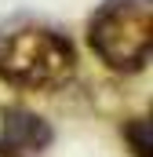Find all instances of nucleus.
Here are the masks:
<instances>
[{
    "label": "nucleus",
    "instance_id": "nucleus-1",
    "mask_svg": "<svg viewBox=\"0 0 153 157\" xmlns=\"http://www.w3.org/2000/svg\"><path fill=\"white\" fill-rule=\"evenodd\" d=\"M76 77V48L62 29L15 18L0 26V84L18 91H58Z\"/></svg>",
    "mask_w": 153,
    "mask_h": 157
},
{
    "label": "nucleus",
    "instance_id": "nucleus-2",
    "mask_svg": "<svg viewBox=\"0 0 153 157\" xmlns=\"http://www.w3.org/2000/svg\"><path fill=\"white\" fill-rule=\"evenodd\" d=\"M88 48L113 73H142L153 51V0H102L88 18Z\"/></svg>",
    "mask_w": 153,
    "mask_h": 157
},
{
    "label": "nucleus",
    "instance_id": "nucleus-3",
    "mask_svg": "<svg viewBox=\"0 0 153 157\" xmlns=\"http://www.w3.org/2000/svg\"><path fill=\"white\" fill-rule=\"evenodd\" d=\"M55 143V128L33 110L0 113V157H40Z\"/></svg>",
    "mask_w": 153,
    "mask_h": 157
},
{
    "label": "nucleus",
    "instance_id": "nucleus-4",
    "mask_svg": "<svg viewBox=\"0 0 153 157\" xmlns=\"http://www.w3.org/2000/svg\"><path fill=\"white\" fill-rule=\"evenodd\" d=\"M120 139L131 150V157H153V135H150V121L146 117H128L120 124Z\"/></svg>",
    "mask_w": 153,
    "mask_h": 157
}]
</instances>
